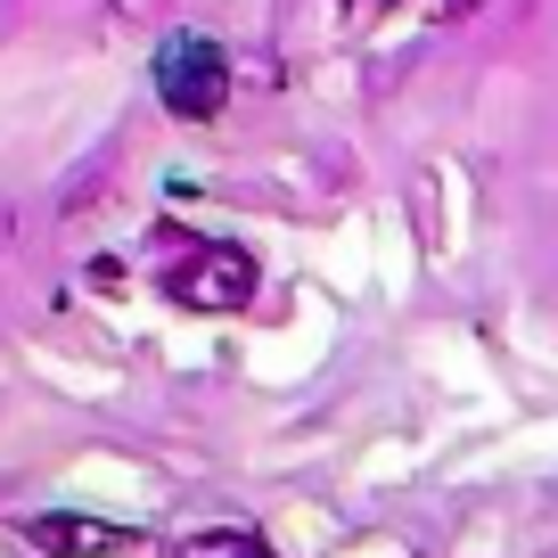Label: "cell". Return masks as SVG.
<instances>
[{
    "instance_id": "3957f363",
    "label": "cell",
    "mask_w": 558,
    "mask_h": 558,
    "mask_svg": "<svg viewBox=\"0 0 558 558\" xmlns=\"http://www.w3.org/2000/svg\"><path fill=\"white\" fill-rule=\"evenodd\" d=\"M25 542H34V550L83 558V550H123V525H99V518H34V525H25Z\"/></svg>"
},
{
    "instance_id": "7a4b0ae2",
    "label": "cell",
    "mask_w": 558,
    "mask_h": 558,
    "mask_svg": "<svg viewBox=\"0 0 558 558\" xmlns=\"http://www.w3.org/2000/svg\"><path fill=\"white\" fill-rule=\"evenodd\" d=\"M165 296H173L181 313H246L255 263H246L239 246H197V255H181L173 271H165Z\"/></svg>"
},
{
    "instance_id": "6da1fadb",
    "label": "cell",
    "mask_w": 558,
    "mask_h": 558,
    "mask_svg": "<svg viewBox=\"0 0 558 558\" xmlns=\"http://www.w3.org/2000/svg\"><path fill=\"white\" fill-rule=\"evenodd\" d=\"M157 99L173 107V116H190V123L222 116V99H230V66H222V50H214L206 34H173V41L157 50Z\"/></svg>"
},
{
    "instance_id": "277c9868",
    "label": "cell",
    "mask_w": 558,
    "mask_h": 558,
    "mask_svg": "<svg viewBox=\"0 0 558 558\" xmlns=\"http://www.w3.org/2000/svg\"><path fill=\"white\" fill-rule=\"evenodd\" d=\"M190 558H271V550L246 534H206V542H190Z\"/></svg>"
}]
</instances>
